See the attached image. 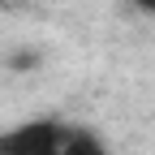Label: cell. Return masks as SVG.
<instances>
[{"instance_id": "1", "label": "cell", "mask_w": 155, "mask_h": 155, "mask_svg": "<svg viewBox=\"0 0 155 155\" xmlns=\"http://www.w3.org/2000/svg\"><path fill=\"white\" fill-rule=\"evenodd\" d=\"M73 125L43 116V121H26L13 129H0V155H65Z\"/></svg>"}, {"instance_id": "2", "label": "cell", "mask_w": 155, "mask_h": 155, "mask_svg": "<svg viewBox=\"0 0 155 155\" xmlns=\"http://www.w3.org/2000/svg\"><path fill=\"white\" fill-rule=\"evenodd\" d=\"M65 155H108V142H104L95 129H78V125H73L69 142H65Z\"/></svg>"}, {"instance_id": "3", "label": "cell", "mask_w": 155, "mask_h": 155, "mask_svg": "<svg viewBox=\"0 0 155 155\" xmlns=\"http://www.w3.org/2000/svg\"><path fill=\"white\" fill-rule=\"evenodd\" d=\"M125 5H134L138 13H151V17H155V0H125Z\"/></svg>"}]
</instances>
